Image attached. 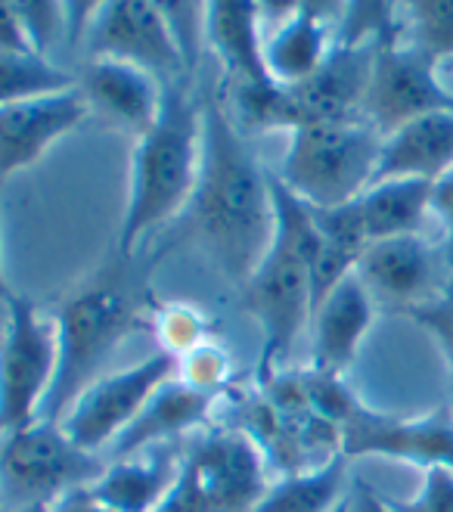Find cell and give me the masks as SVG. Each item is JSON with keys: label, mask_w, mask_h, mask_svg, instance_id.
Returning a JSON list of instances; mask_svg holds the SVG:
<instances>
[{"label": "cell", "mask_w": 453, "mask_h": 512, "mask_svg": "<svg viewBox=\"0 0 453 512\" xmlns=\"http://www.w3.org/2000/svg\"><path fill=\"white\" fill-rule=\"evenodd\" d=\"M190 224L215 267L239 286L255 274L274 239L270 174L218 103H202V165Z\"/></svg>", "instance_id": "cell-1"}, {"label": "cell", "mask_w": 453, "mask_h": 512, "mask_svg": "<svg viewBox=\"0 0 453 512\" xmlns=\"http://www.w3.org/2000/svg\"><path fill=\"white\" fill-rule=\"evenodd\" d=\"M274 199V239L243 286V305L261 326V379L289 354L314 317V255L317 224L311 205L289 193L277 174H270Z\"/></svg>", "instance_id": "cell-2"}, {"label": "cell", "mask_w": 453, "mask_h": 512, "mask_svg": "<svg viewBox=\"0 0 453 512\" xmlns=\"http://www.w3.org/2000/svg\"><path fill=\"white\" fill-rule=\"evenodd\" d=\"M202 165V106L184 90H165V106L156 125L137 137L131 159V190L118 252L131 258L140 239L159 224L177 218L196 193Z\"/></svg>", "instance_id": "cell-3"}, {"label": "cell", "mask_w": 453, "mask_h": 512, "mask_svg": "<svg viewBox=\"0 0 453 512\" xmlns=\"http://www.w3.org/2000/svg\"><path fill=\"white\" fill-rule=\"evenodd\" d=\"M379 44H339L329 50L314 75L298 84H249L236 87V109L249 128H305L345 122L364 112L373 56Z\"/></svg>", "instance_id": "cell-4"}, {"label": "cell", "mask_w": 453, "mask_h": 512, "mask_svg": "<svg viewBox=\"0 0 453 512\" xmlns=\"http://www.w3.org/2000/svg\"><path fill=\"white\" fill-rule=\"evenodd\" d=\"M382 134L364 115L289 131L280 184L311 208H339L376 180Z\"/></svg>", "instance_id": "cell-5"}, {"label": "cell", "mask_w": 453, "mask_h": 512, "mask_svg": "<svg viewBox=\"0 0 453 512\" xmlns=\"http://www.w3.org/2000/svg\"><path fill=\"white\" fill-rule=\"evenodd\" d=\"M53 323L59 364L41 419L59 423L81 391L100 379L109 354L137 329V308L122 286L94 283L72 295Z\"/></svg>", "instance_id": "cell-6"}, {"label": "cell", "mask_w": 453, "mask_h": 512, "mask_svg": "<svg viewBox=\"0 0 453 512\" xmlns=\"http://www.w3.org/2000/svg\"><path fill=\"white\" fill-rule=\"evenodd\" d=\"M97 454L81 450L53 419H38L0 441V512L53 506L103 475Z\"/></svg>", "instance_id": "cell-7"}, {"label": "cell", "mask_w": 453, "mask_h": 512, "mask_svg": "<svg viewBox=\"0 0 453 512\" xmlns=\"http://www.w3.org/2000/svg\"><path fill=\"white\" fill-rule=\"evenodd\" d=\"M56 364V323L41 317L32 298L13 295L0 336V435L38 423L56 379Z\"/></svg>", "instance_id": "cell-8"}, {"label": "cell", "mask_w": 453, "mask_h": 512, "mask_svg": "<svg viewBox=\"0 0 453 512\" xmlns=\"http://www.w3.org/2000/svg\"><path fill=\"white\" fill-rule=\"evenodd\" d=\"M429 112H453V90L441 81L438 63L410 41H401V35L382 41L373 56L370 87L360 115L382 137H388Z\"/></svg>", "instance_id": "cell-9"}, {"label": "cell", "mask_w": 453, "mask_h": 512, "mask_svg": "<svg viewBox=\"0 0 453 512\" xmlns=\"http://www.w3.org/2000/svg\"><path fill=\"white\" fill-rule=\"evenodd\" d=\"M174 376H177V357H171L168 351L146 357L128 370L100 376L75 398L66 416L59 419V426L66 429V435L81 450L97 454L106 444L118 441V435L140 416L146 401Z\"/></svg>", "instance_id": "cell-10"}, {"label": "cell", "mask_w": 453, "mask_h": 512, "mask_svg": "<svg viewBox=\"0 0 453 512\" xmlns=\"http://www.w3.org/2000/svg\"><path fill=\"white\" fill-rule=\"evenodd\" d=\"M184 475L205 512H255L270 481L261 447L246 432H208L184 457Z\"/></svg>", "instance_id": "cell-11"}, {"label": "cell", "mask_w": 453, "mask_h": 512, "mask_svg": "<svg viewBox=\"0 0 453 512\" xmlns=\"http://www.w3.org/2000/svg\"><path fill=\"white\" fill-rule=\"evenodd\" d=\"M342 441L339 450L354 457H388L422 466V472L432 466L453 469V410L438 407L426 416L401 419L367 410L360 404L348 423L339 429Z\"/></svg>", "instance_id": "cell-12"}, {"label": "cell", "mask_w": 453, "mask_h": 512, "mask_svg": "<svg viewBox=\"0 0 453 512\" xmlns=\"http://www.w3.org/2000/svg\"><path fill=\"white\" fill-rule=\"evenodd\" d=\"M94 59H118L153 75H177L187 66L162 4L146 0H109L94 13L90 28Z\"/></svg>", "instance_id": "cell-13"}, {"label": "cell", "mask_w": 453, "mask_h": 512, "mask_svg": "<svg viewBox=\"0 0 453 512\" xmlns=\"http://www.w3.org/2000/svg\"><path fill=\"white\" fill-rule=\"evenodd\" d=\"M90 112L81 87L32 97L0 109V184L41 162L47 149L75 131Z\"/></svg>", "instance_id": "cell-14"}, {"label": "cell", "mask_w": 453, "mask_h": 512, "mask_svg": "<svg viewBox=\"0 0 453 512\" xmlns=\"http://www.w3.org/2000/svg\"><path fill=\"white\" fill-rule=\"evenodd\" d=\"M354 274L367 286L373 301H388L395 308H419L435 301L438 255L422 236H395L370 243L357 261Z\"/></svg>", "instance_id": "cell-15"}, {"label": "cell", "mask_w": 453, "mask_h": 512, "mask_svg": "<svg viewBox=\"0 0 453 512\" xmlns=\"http://www.w3.org/2000/svg\"><path fill=\"white\" fill-rule=\"evenodd\" d=\"M78 87L90 109L131 128L137 137L156 125L165 106L159 78L131 63H118V59H90L78 78Z\"/></svg>", "instance_id": "cell-16"}, {"label": "cell", "mask_w": 453, "mask_h": 512, "mask_svg": "<svg viewBox=\"0 0 453 512\" xmlns=\"http://www.w3.org/2000/svg\"><path fill=\"white\" fill-rule=\"evenodd\" d=\"M373 308H376V301L357 274L345 277L320 301L311 317L314 373L339 376L342 370L354 364L360 342L367 339L373 326Z\"/></svg>", "instance_id": "cell-17"}, {"label": "cell", "mask_w": 453, "mask_h": 512, "mask_svg": "<svg viewBox=\"0 0 453 512\" xmlns=\"http://www.w3.org/2000/svg\"><path fill=\"white\" fill-rule=\"evenodd\" d=\"M184 457L171 444H153L106 466L90 485V497L112 512H156L177 485Z\"/></svg>", "instance_id": "cell-18"}, {"label": "cell", "mask_w": 453, "mask_h": 512, "mask_svg": "<svg viewBox=\"0 0 453 512\" xmlns=\"http://www.w3.org/2000/svg\"><path fill=\"white\" fill-rule=\"evenodd\" d=\"M447 171H453V112H429L413 118L382 140L376 180L422 177L435 184Z\"/></svg>", "instance_id": "cell-19"}, {"label": "cell", "mask_w": 453, "mask_h": 512, "mask_svg": "<svg viewBox=\"0 0 453 512\" xmlns=\"http://www.w3.org/2000/svg\"><path fill=\"white\" fill-rule=\"evenodd\" d=\"M258 22L261 4L255 0H215L205 7V35L211 50L218 53L239 87L274 81L264 66V38Z\"/></svg>", "instance_id": "cell-20"}, {"label": "cell", "mask_w": 453, "mask_h": 512, "mask_svg": "<svg viewBox=\"0 0 453 512\" xmlns=\"http://www.w3.org/2000/svg\"><path fill=\"white\" fill-rule=\"evenodd\" d=\"M218 395H208V391H199L193 385H187L184 379H168L153 398L146 401V407L140 410V416L134 423L118 435L115 441V454L128 457L137 454L143 447L153 444H168L174 435H184L190 429H199L211 404H215Z\"/></svg>", "instance_id": "cell-21"}, {"label": "cell", "mask_w": 453, "mask_h": 512, "mask_svg": "<svg viewBox=\"0 0 453 512\" xmlns=\"http://www.w3.org/2000/svg\"><path fill=\"white\" fill-rule=\"evenodd\" d=\"M336 47L326 25V13L317 4H295L283 25L264 38V66L277 84L289 87L305 81Z\"/></svg>", "instance_id": "cell-22"}, {"label": "cell", "mask_w": 453, "mask_h": 512, "mask_svg": "<svg viewBox=\"0 0 453 512\" xmlns=\"http://www.w3.org/2000/svg\"><path fill=\"white\" fill-rule=\"evenodd\" d=\"M435 184L422 177H388L376 180L357 199L360 221H364L367 239H395V236H422L432 215Z\"/></svg>", "instance_id": "cell-23"}, {"label": "cell", "mask_w": 453, "mask_h": 512, "mask_svg": "<svg viewBox=\"0 0 453 512\" xmlns=\"http://www.w3.org/2000/svg\"><path fill=\"white\" fill-rule=\"evenodd\" d=\"M317 224V255H314V308L357 270V261L370 246L357 199L339 208H311Z\"/></svg>", "instance_id": "cell-24"}, {"label": "cell", "mask_w": 453, "mask_h": 512, "mask_svg": "<svg viewBox=\"0 0 453 512\" xmlns=\"http://www.w3.org/2000/svg\"><path fill=\"white\" fill-rule=\"evenodd\" d=\"M348 491V457L336 450L317 466L286 472L280 481H270L255 512H332L348 497Z\"/></svg>", "instance_id": "cell-25"}, {"label": "cell", "mask_w": 453, "mask_h": 512, "mask_svg": "<svg viewBox=\"0 0 453 512\" xmlns=\"http://www.w3.org/2000/svg\"><path fill=\"white\" fill-rule=\"evenodd\" d=\"M78 81H72L69 72L53 66L50 59L35 53H0V109L69 90Z\"/></svg>", "instance_id": "cell-26"}, {"label": "cell", "mask_w": 453, "mask_h": 512, "mask_svg": "<svg viewBox=\"0 0 453 512\" xmlns=\"http://www.w3.org/2000/svg\"><path fill=\"white\" fill-rule=\"evenodd\" d=\"M407 41L435 63L453 59V0H413L404 7Z\"/></svg>", "instance_id": "cell-27"}, {"label": "cell", "mask_w": 453, "mask_h": 512, "mask_svg": "<svg viewBox=\"0 0 453 512\" xmlns=\"http://www.w3.org/2000/svg\"><path fill=\"white\" fill-rule=\"evenodd\" d=\"M227 373H230L227 351L211 342H202L184 357H177V379H184L199 391H208V395H218L221 385L227 382Z\"/></svg>", "instance_id": "cell-28"}, {"label": "cell", "mask_w": 453, "mask_h": 512, "mask_svg": "<svg viewBox=\"0 0 453 512\" xmlns=\"http://www.w3.org/2000/svg\"><path fill=\"white\" fill-rule=\"evenodd\" d=\"M16 13H19L22 32L28 38L32 53L47 59V50L53 47V41L63 35V19H66L63 4H53V0L50 4L47 0H22V4H16Z\"/></svg>", "instance_id": "cell-29"}, {"label": "cell", "mask_w": 453, "mask_h": 512, "mask_svg": "<svg viewBox=\"0 0 453 512\" xmlns=\"http://www.w3.org/2000/svg\"><path fill=\"white\" fill-rule=\"evenodd\" d=\"M391 512H453V469L432 466L422 472V485L413 497H385Z\"/></svg>", "instance_id": "cell-30"}, {"label": "cell", "mask_w": 453, "mask_h": 512, "mask_svg": "<svg viewBox=\"0 0 453 512\" xmlns=\"http://www.w3.org/2000/svg\"><path fill=\"white\" fill-rule=\"evenodd\" d=\"M159 336L171 357H184L196 345H202V320L196 311L171 305L159 314Z\"/></svg>", "instance_id": "cell-31"}, {"label": "cell", "mask_w": 453, "mask_h": 512, "mask_svg": "<svg viewBox=\"0 0 453 512\" xmlns=\"http://www.w3.org/2000/svg\"><path fill=\"white\" fill-rule=\"evenodd\" d=\"M407 314L441 345L447 364H450V373H453V289L447 295H438L435 301H429V305L410 308Z\"/></svg>", "instance_id": "cell-32"}, {"label": "cell", "mask_w": 453, "mask_h": 512, "mask_svg": "<svg viewBox=\"0 0 453 512\" xmlns=\"http://www.w3.org/2000/svg\"><path fill=\"white\" fill-rule=\"evenodd\" d=\"M432 212L441 218V224L447 230V274H450V286H453V171H447L441 180H435Z\"/></svg>", "instance_id": "cell-33"}, {"label": "cell", "mask_w": 453, "mask_h": 512, "mask_svg": "<svg viewBox=\"0 0 453 512\" xmlns=\"http://www.w3.org/2000/svg\"><path fill=\"white\" fill-rule=\"evenodd\" d=\"M0 53H32L13 0H0Z\"/></svg>", "instance_id": "cell-34"}, {"label": "cell", "mask_w": 453, "mask_h": 512, "mask_svg": "<svg viewBox=\"0 0 453 512\" xmlns=\"http://www.w3.org/2000/svg\"><path fill=\"white\" fill-rule=\"evenodd\" d=\"M348 512H391V509L382 494H376L364 481H354L348 491Z\"/></svg>", "instance_id": "cell-35"}, {"label": "cell", "mask_w": 453, "mask_h": 512, "mask_svg": "<svg viewBox=\"0 0 453 512\" xmlns=\"http://www.w3.org/2000/svg\"><path fill=\"white\" fill-rule=\"evenodd\" d=\"M53 512H112V509H106L100 500L90 497L87 488H78V491L66 494L59 503H53Z\"/></svg>", "instance_id": "cell-36"}, {"label": "cell", "mask_w": 453, "mask_h": 512, "mask_svg": "<svg viewBox=\"0 0 453 512\" xmlns=\"http://www.w3.org/2000/svg\"><path fill=\"white\" fill-rule=\"evenodd\" d=\"M16 292L10 289V283H7V277H4V267H0V305H7V301L13 298Z\"/></svg>", "instance_id": "cell-37"}, {"label": "cell", "mask_w": 453, "mask_h": 512, "mask_svg": "<svg viewBox=\"0 0 453 512\" xmlns=\"http://www.w3.org/2000/svg\"><path fill=\"white\" fill-rule=\"evenodd\" d=\"M438 75H441V81H444V78H453V59H447V63L438 66Z\"/></svg>", "instance_id": "cell-38"}, {"label": "cell", "mask_w": 453, "mask_h": 512, "mask_svg": "<svg viewBox=\"0 0 453 512\" xmlns=\"http://www.w3.org/2000/svg\"><path fill=\"white\" fill-rule=\"evenodd\" d=\"M16 512H53V506H25V509H16Z\"/></svg>", "instance_id": "cell-39"}, {"label": "cell", "mask_w": 453, "mask_h": 512, "mask_svg": "<svg viewBox=\"0 0 453 512\" xmlns=\"http://www.w3.org/2000/svg\"><path fill=\"white\" fill-rule=\"evenodd\" d=\"M332 512H348V497H345V500H342V503H339L336 509H332Z\"/></svg>", "instance_id": "cell-40"}, {"label": "cell", "mask_w": 453, "mask_h": 512, "mask_svg": "<svg viewBox=\"0 0 453 512\" xmlns=\"http://www.w3.org/2000/svg\"><path fill=\"white\" fill-rule=\"evenodd\" d=\"M0 336H4V333H0Z\"/></svg>", "instance_id": "cell-41"}]
</instances>
